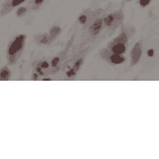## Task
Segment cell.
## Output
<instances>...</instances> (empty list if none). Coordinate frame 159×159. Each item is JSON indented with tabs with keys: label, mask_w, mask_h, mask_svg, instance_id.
<instances>
[{
	"label": "cell",
	"mask_w": 159,
	"mask_h": 159,
	"mask_svg": "<svg viewBox=\"0 0 159 159\" xmlns=\"http://www.w3.org/2000/svg\"><path fill=\"white\" fill-rule=\"evenodd\" d=\"M24 36H19L13 41L12 45L9 48V55L11 57H13V59H11V61L13 60V58H15V55L18 54L20 50L22 49L23 44H24ZM16 59V58H15Z\"/></svg>",
	"instance_id": "obj_1"
},
{
	"label": "cell",
	"mask_w": 159,
	"mask_h": 159,
	"mask_svg": "<svg viewBox=\"0 0 159 159\" xmlns=\"http://www.w3.org/2000/svg\"><path fill=\"white\" fill-rule=\"evenodd\" d=\"M112 49H113V52H115V54H121L122 52H124V50H125V46L123 44L122 42H119L116 43L114 45V47L112 48Z\"/></svg>",
	"instance_id": "obj_2"
},
{
	"label": "cell",
	"mask_w": 159,
	"mask_h": 159,
	"mask_svg": "<svg viewBox=\"0 0 159 159\" xmlns=\"http://www.w3.org/2000/svg\"><path fill=\"white\" fill-rule=\"evenodd\" d=\"M10 76V72L8 68H3V70L0 72V78L3 80H8Z\"/></svg>",
	"instance_id": "obj_3"
},
{
	"label": "cell",
	"mask_w": 159,
	"mask_h": 159,
	"mask_svg": "<svg viewBox=\"0 0 159 159\" xmlns=\"http://www.w3.org/2000/svg\"><path fill=\"white\" fill-rule=\"evenodd\" d=\"M101 24H102V22H101V20H100V22H99V20L98 22H96L95 24L92 26L91 28V31L93 34H97L98 32L99 31V28L101 27Z\"/></svg>",
	"instance_id": "obj_4"
},
{
	"label": "cell",
	"mask_w": 159,
	"mask_h": 159,
	"mask_svg": "<svg viewBox=\"0 0 159 159\" xmlns=\"http://www.w3.org/2000/svg\"><path fill=\"white\" fill-rule=\"evenodd\" d=\"M25 0H12L11 1V7H15V6H18V4H20L21 3H23Z\"/></svg>",
	"instance_id": "obj_5"
},
{
	"label": "cell",
	"mask_w": 159,
	"mask_h": 159,
	"mask_svg": "<svg viewBox=\"0 0 159 159\" xmlns=\"http://www.w3.org/2000/svg\"><path fill=\"white\" fill-rule=\"evenodd\" d=\"M25 13H26V8H24V7H22V8H18V12H17V14H18V16H20L24 14Z\"/></svg>",
	"instance_id": "obj_6"
},
{
	"label": "cell",
	"mask_w": 159,
	"mask_h": 159,
	"mask_svg": "<svg viewBox=\"0 0 159 159\" xmlns=\"http://www.w3.org/2000/svg\"><path fill=\"white\" fill-rule=\"evenodd\" d=\"M150 2H151V0H139V3H140V5L143 6V7H145V6L148 5Z\"/></svg>",
	"instance_id": "obj_7"
},
{
	"label": "cell",
	"mask_w": 159,
	"mask_h": 159,
	"mask_svg": "<svg viewBox=\"0 0 159 159\" xmlns=\"http://www.w3.org/2000/svg\"><path fill=\"white\" fill-rule=\"evenodd\" d=\"M43 0H34V4L35 5H39V4H41L43 3Z\"/></svg>",
	"instance_id": "obj_8"
},
{
	"label": "cell",
	"mask_w": 159,
	"mask_h": 159,
	"mask_svg": "<svg viewBox=\"0 0 159 159\" xmlns=\"http://www.w3.org/2000/svg\"><path fill=\"white\" fill-rule=\"evenodd\" d=\"M153 53H154L153 50H149V51H148V55H149V56H152V55H153Z\"/></svg>",
	"instance_id": "obj_9"
}]
</instances>
